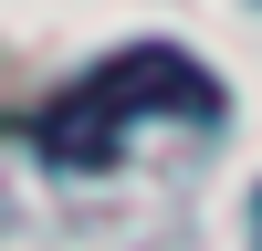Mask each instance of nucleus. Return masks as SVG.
Returning a JSON list of instances; mask_svg holds the SVG:
<instances>
[{
    "instance_id": "nucleus-1",
    "label": "nucleus",
    "mask_w": 262,
    "mask_h": 251,
    "mask_svg": "<svg viewBox=\"0 0 262 251\" xmlns=\"http://www.w3.org/2000/svg\"><path fill=\"white\" fill-rule=\"evenodd\" d=\"M147 115L221 126V73H210L200 53H179V42H126V53H105L95 73H74L32 115V146H42V167H63V178H105Z\"/></svg>"
}]
</instances>
